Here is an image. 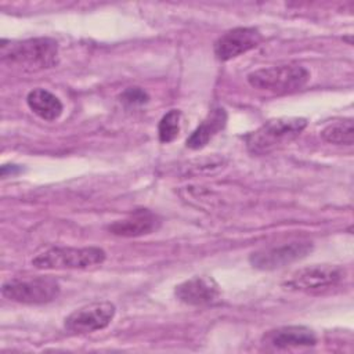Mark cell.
<instances>
[{
    "label": "cell",
    "instance_id": "6da1fadb",
    "mask_svg": "<svg viewBox=\"0 0 354 354\" xmlns=\"http://www.w3.org/2000/svg\"><path fill=\"white\" fill-rule=\"evenodd\" d=\"M1 59L25 71H41L58 64V43L51 37H35L0 44Z\"/></svg>",
    "mask_w": 354,
    "mask_h": 354
},
{
    "label": "cell",
    "instance_id": "7a4b0ae2",
    "mask_svg": "<svg viewBox=\"0 0 354 354\" xmlns=\"http://www.w3.org/2000/svg\"><path fill=\"white\" fill-rule=\"evenodd\" d=\"M306 126L304 118L271 119L245 137L246 148L253 155H267L297 138Z\"/></svg>",
    "mask_w": 354,
    "mask_h": 354
},
{
    "label": "cell",
    "instance_id": "3957f363",
    "mask_svg": "<svg viewBox=\"0 0 354 354\" xmlns=\"http://www.w3.org/2000/svg\"><path fill=\"white\" fill-rule=\"evenodd\" d=\"M310 80V72L300 64H282L260 68L248 75V83L260 91L288 94L300 90Z\"/></svg>",
    "mask_w": 354,
    "mask_h": 354
},
{
    "label": "cell",
    "instance_id": "277c9868",
    "mask_svg": "<svg viewBox=\"0 0 354 354\" xmlns=\"http://www.w3.org/2000/svg\"><path fill=\"white\" fill-rule=\"evenodd\" d=\"M106 257L104 249L87 248H48L32 259V264L39 270H86L102 264Z\"/></svg>",
    "mask_w": 354,
    "mask_h": 354
},
{
    "label": "cell",
    "instance_id": "5b68a950",
    "mask_svg": "<svg viewBox=\"0 0 354 354\" xmlns=\"http://www.w3.org/2000/svg\"><path fill=\"white\" fill-rule=\"evenodd\" d=\"M59 292L58 281L50 275L28 279L15 278L1 286V295L6 299L22 304H46L57 299Z\"/></svg>",
    "mask_w": 354,
    "mask_h": 354
},
{
    "label": "cell",
    "instance_id": "8992f818",
    "mask_svg": "<svg viewBox=\"0 0 354 354\" xmlns=\"http://www.w3.org/2000/svg\"><path fill=\"white\" fill-rule=\"evenodd\" d=\"M346 277L340 266L314 264L299 268L283 282V288L304 293H321L337 286Z\"/></svg>",
    "mask_w": 354,
    "mask_h": 354
},
{
    "label": "cell",
    "instance_id": "52a82bcc",
    "mask_svg": "<svg viewBox=\"0 0 354 354\" xmlns=\"http://www.w3.org/2000/svg\"><path fill=\"white\" fill-rule=\"evenodd\" d=\"M115 311L116 308L111 301H94L71 313L65 318L64 326L68 332L76 335L101 330L111 324Z\"/></svg>",
    "mask_w": 354,
    "mask_h": 354
},
{
    "label": "cell",
    "instance_id": "ba28073f",
    "mask_svg": "<svg viewBox=\"0 0 354 354\" xmlns=\"http://www.w3.org/2000/svg\"><path fill=\"white\" fill-rule=\"evenodd\" d=\"M313 250V243L308 241H295L279 246H271L253 252L249 256L252 267L263 271L282 268L290 263L304 259Z\"/></svg>",
    "mask_w": 354,
    "mask_h": 354
},
{
    "label": "cell",
    "instance_id": "9c48e42d",
    "mask_svg": "<svg viewBox=\"0 0 354 354\" xmlns=\"http://www.w3.org/2000/svg\"><path fill=\"white\" fill-rule=\"evenodd\" d=\"M263 41V35L257 28L239 26L224 32L213 44L214 55L218 61H230L241 54L257 47Z\"/></svg>",
    "mask_w": 354,
    "mask_h": 354
},
{
    "label": "cell",
    "instance_id": "30bf717a",
    "mask_svg": "<svg viewBox=\"0 0 354 354\" xmlns=\"http://www.w3.org/2000/svg\"><path fill=\"white\" fill-rule=\"evenodd\" d=\"M218 283L212 277H192L174 288V296L188 306H206L218 300Z\"/></svg>",
    "mask_w": 354,
    "mask_h": 354
},
{
    "label": "cell",
    "instance_id": "8fae6325",
    "mask_svg": "<svg viewBox=\"0 0 354 354\" xmlns=\"http://www.w3.org/2000/svg\"><path fill=\"white\" fill-rule=\"evenodd\" d=\"M264 344L277 348H293V347H313L317 343L314 330L303 325H289L268 330L261 340Z\"/></svg>",
    "mask_w": 354,
    "mask_h": 354
},
{
    "label": "cell",
    "instance_id": "7c38bea8",
    "mask_svg": "<svg viewBox=\"0 0 354 354\" xmlns=\"http://www.w3.org/2000/svg\"><path fill=\"white\" fill-rule=\"evenodd\" d=\"M158 225L159 220L152 212L147 209H140L131 213L129 217L109 224L108 231L116 236L136 238L153 232Z\"/></svg>",
    "mask_w": 354,
    "mask_h": 354
},
{
    "label": "cell",
    "instance_id": "4fadbf2b",
    "mask_svg": "<svg viewBox=\"0 0 354 354\" xmlns=\"http://www.w3.org/2000/svg\"><path fill=\"white\" fill-rule=\"evenodd\" d=\"M227 123V112L224 108L217 106L213 108L203 122L191 133L187 138L185 145L191 149H201L220 131L225 127Z\"/></svg>",
    "mask_w": 354,
    "mask_h": 354
},
{
    "label": "cell",
    "instance_id": "5bb4252c",
    "mask_svg": "<svg viewBox=\"0 0 354 354\" xmlns=\"http://www.w3.org/2000/svg\"><path fill=\"white\" fill-rule=\"evenodd\" d=\"M26 104L29 109L43 120H55L62 113V102L58 97L46 88H33L26 95Z\"/></svg>",
    "mask_w": 354,
    "mask_h": 354
},
{
    "label": "cell",
    "instance_id": "9a60e30c",
    "mask_svg": "<svg viewBox=\"0 0 354 354\" xmlns=\"http://www.w3.org/2000/svg\"><path fill=\"white\" fill-rule=\"evenodd\" d=\"M321 137L335 145H353L354 142V124L351 119L337 120L329 123L321 130Z\"/></svg>",
    "mask_w": 354,
    "mask_h": 354
},
{
    "label": "cell",
    "instance_id": "2e32d148",
    "mask_svg": "<svg viewBox=\"0 0 354 354\" xmlns=\"http://www.w3.org/2000/svg\"><path fill=\"white\" fill-rule=\"evenodd\" d=\"M180 120L181 112L178 109H170L165 113L158 124V137L163 144L174 141L180 133Z\"/></svg>",
    "mask_w": 354,
    "mask_h": 354
},
{
    "label": "cell",
    "instance_id": "e0dca14e",
    "mask_svg": "<svg viewBox=\"0 0 354 354\" xmlns=\"http://www.w3.org/2000/svg\"><path fill=\"white\" fill-rule=\"evenodd\" d=\"M148 100H149V95L141 87H127L120 94V101L129 106L142 105V104L148 102Z\"/></svg>",
    "mask_w": 354,
    "mask_h": 354
},
{
    "label": "cell",
    "instance_id": "ac0fdd59",
    "mask_svg": "<svg viewBox=\"0 0 354 354\" xmlns=\"http://www.w3.org/2000/svg\"><path fill=\"white\" fill-rule=\"evenodd\" d=\"M21 170V167H18L17 165H3L1 166V176L4 177V176H7L8 173H11V174H14V173H18Z\"/></svg>",
    "mask_w": 354,
    "mask_h": 354
}]
</instances>
